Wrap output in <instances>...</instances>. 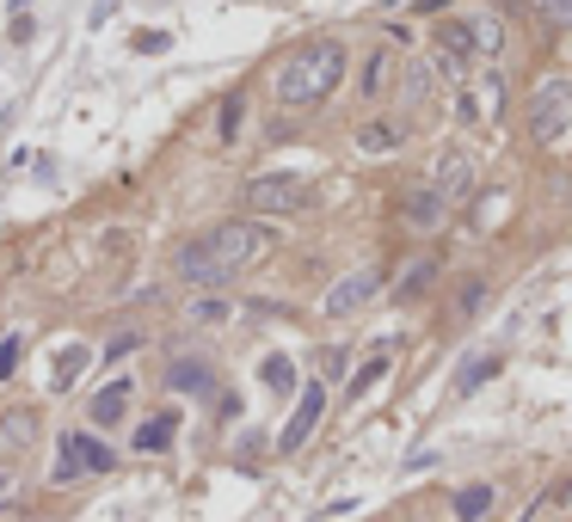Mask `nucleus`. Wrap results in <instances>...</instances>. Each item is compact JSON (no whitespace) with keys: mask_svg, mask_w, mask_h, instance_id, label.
I'll use <instances>...</instances> for the list:
<instances>
[{"mask_svg":"<svg viewBox=\"0 0 572 522\" xmlns=\"http://www.w3.org/2000/svg\"><path fill=\"white\" fill-rule=\"evenodd\" d=\"M339 80H344V43H333V38L302 43V50L277 68V99H284V105H321Z\"/></svg>","mask_w":572,"mask_h":522,"instance_id":"f257e3e1","label":"nucleus"},{"mask_svg":"<svg viewBox=\"0 0 572 522\" xmlns=\"http://www.w3.org/2000/svg\"><path fill=\"white\" fill-rule=\"evenodd\" d=\"M204 246H210L216 259L229 264L234 277H240L247 264L271 259V246H277V234H271L265 222H222V227H210V234H204Z\"/></svg>","mask_w":572,"mask_h":522,"instance_id":"f03ea898","label":"nucleus"},{"mask_svg":"<svg viewBox=\"0 0 572 522\" xmlns=\"http://www.w3.org/2000/svg\"><path fill=\"white\" fill-rule=\"evenodd\" d=\"M523 123H530L535 142H560V135L572 130V80H542L530 93V105H523Z\"/></svg>","mask_w":572,"mask_h":522,"instance_id":"7ed1b4c3","label":"nucleus"},{"mask_svg":"<svg viewBox=\"0 0 572 522\" xmlns=\"http://www.w3.org/2000/svg\"><path fill=\"white\" fill-rule=\"evenodd\" d=\"M112 467H117V455L99 443V436L68 430V436L56 443V467H50V480H56V485H75L80 473H112Z\"/></svg>","mask_w":572,"mask_h":522,"instance_id":"20e7f679","label":"nucleus"},{"mask_svg":"<svg viewBox=\"0 0 572 522\" xmlns=\"http://www.w3.org/2000/svg\"><path fill=\"white\" fill-rule=\"evenodd\" d=\"M302 204H308V185L296 172H259L247 185V209H259V216H296Z\"/></svg>","mask_w":572,"mask_h":522,"instance_id":"39448f33","label":"nucleus"},{"mask_svg":"<svg viewBox=\"0 0 572 522\" xmlns=\"http://www.w3.org/2000/svg\"><path fill=\"white\" fill-rule=\"evenodd\" d=\"M498 105H505V75H498V68H486L480 80H468V87H461L456 117H461V123H493Z\"/></svg>","mask_w":572,"mask_h":522,"instance_id":"423d86ee","label":"nucleus"},{"mask_svg":"<svg viewBox=\"0 0 572 522\" xmlns=\"http://www.w3.org/2000/svg\"><path fill=\"white\" fill-rule=\"evenodd\" d=\"M172 271H179V283H191V289H222V283H234V271L222 259H216L204 240H191L179 259H172Z\"/></svg>","mask_w":572,"mask_h":522,"instance_id":"0eeeda50","label":"nucleus"},{"mask_svg":"<svg viewBox=\"0 0 572 522\" xmlns=\"http://www.w3.org/2000/svg\"><path fill=\"white\" fill-rule=\"evenodd\" d=\"M321 412H326V381H308V388H302V400H296V412H289L284 436H277V448H284V455H296V448H302L308 436H314Z\"/></svg>","mask_w":572,"mask_h":522,"instance_id":"6e6552de","label":"nucleus"},{"mask_svg":"<svg viewBox=\"0 0 572 522\" xmlns=\"http://www.w3.org/2000/svg\"><path fill=\"white\" fill-rule=\"evenodd\" d=\"M381 289V271H351V277H339L333 289H326V314L333 319H351L358 308H369Z\"/></svg>","mask_w":572,"mask_h":522,"instance_id":"1a4fd4ad","label":"nucleus"},{"mask_svg":"<svg viewBox=\"0 0 572 522\" xmlns=\"http://www.w3.org/2000/svg\"><path fill=\"white\" fill-rule=\"evenodd\" d=\"M438 56H443V68H468V62H480L468 19H443L438 25Z\"/></svg>","mask_w":572,"mask_h":522,"instance_id":"9d476101","label":"nucleus"},{"mask_svg":"<svg viewBox=\"0 0 572 522\" xmlns=\"http://www.w3.org/2000/svg\"><path fill=\"white\" fill-rule=\"evenodd\" d=\"M443 204H450V197H443L438 185L406 191V197H401V209H406V222H413V227H438L443 222Z\"/></svg>","mask_w":572,"mask_h":522,"instance_id":"9b49d317","label":"nucleus"},{"mask_svg":"<svg viewBox=\"0 0 572 522\" xmlns=\"http://www.w3.org/2000/svg\"><path fill=\"white\" fill-rule=\"evenodd\" d=\"M130 381H112V388H99L93 393V406H87V418H93V425H105V430H112L117 425V418H123V412H130Z\"/></svg>","mask_w":572,"mask_h":522,"instance_id":"f8f14e48","label":"nucleus"},{"mask_svg":"<svg viewBox=\"0 0 572 522\" xmlns=\"http://www.w3.org/2000/svg\"><path fill=\"white\" fill-rule=\"evenodd\" d=\"M87 363H93V351H87V344H68V351L56 356V369H50V388L68 393V388L80 381V375H87Z\"/></svg>","mask_w":572,"mask_h":522,"instance_id":"ddd939ff","label":"nucleus"},{"mask_svg":"<svg viewBox=\"0 0 572 522\" xmlns=\"http://www.w3.org/2000/svg\"><path fill=\"white\" fill-rule=\"evenodd\" d=\"M216 375H210V363H197V356H179L167 369V388H179V393H204Z\"/></svg>","mask_w":572,"mask_h":522,"instance_id":"4468645a","label":"nucleus"},{"mask_svg":"<svg viewBox=\"0 0 572 522\" xmlns=\"http://www.w3.org/2000/svg\"><path fill=\"white\" fill-rule=\"evenodd\" d=\"M172 430H179V412H160V418H148V425L135 430V455H160V448L172 443Z\"/></svg>","mask_w":572,"mask_h":522,"instance_id":"2eb2a0df","label":"nucleus"},{"mask_svg":"<svg viewBox=\"0 0 572 522\" xmlns=\"http://www.w3.org/2000/svg\"><path fill=\"white\" fill-rule=\"evenodd\" d=\"M468 179H474V160H468V154H461V148H450V154H443V160H438V191H443V197H450V191H461V185H468Z\"/></svg>","mask_w":572,"mask_h":522,"instance_id":"dca6fc26","label":"nucleus"},{"mask_svg":"<svg viewBox=\"0 0 572 522\" xmlns=\"http://www.w3.org/2000/svg\"><path fill=\"white\" fill-rule=\"evenodd\" d=\"M406 105H425V99L438 93V68H431V62H406Z\"/></svg>","mask_w":572,"mask_h":522,"instance_id":"f3484780","label":"nucleus"},{"mask_svg":"<svg viewBox=\"0 0 572 522\" xmlns=\"http://www.w3.org/2000/svg\"><path fill=\"white\" fill-rule=\"evenodd\" d=\"M31 436H38V418H31V412H13V418L0 425V448H6V455L31 448Z\"/></svg>","mask_w":572,"mask_h":522,"instance_id":"a211bd4d","label":"nucleus"},{"mask_svg":"<svg viewBox=\"0 0 572 522\" xmlns=\"http://www.w3.org/2000/svg\"><path fill=\"white\" fill-rule=\"evenodd\" d=\"M486 510H493V485H461L456 492V517L461 522H486Z\"/></svg>","mask_w":572,"mask_h":522,"instance_id":"6ab92c4d","label":"nucleus"},{"mask_svg":"<svg viewBox=\"0 0 572 522\" xmlns=\"http://www.w3.org/2000/svg\"><path fill=\"white\" fill-rule=\"evenodd\" d=\"M498 375V356H480V363H461L456 369V393H474L480 381H493Z\"/></svg>","mask_w":572,"mask_h":522,"instance_id":"aec40b11","label":"nucleus"},{"mask_svg":"<svg viewBox=\"0 0 572 522\" xmlns=\"http://www.w3.org/2000/svg\"><path fill=\"white\" fill-rule=\"evenodd\" d=\"M401 142V130H388V123H363L358 130V148L363 154H381V148H394Z\"/></svg>","mask_w":572,"mask_h":522,"instance_id":"412c9836","label":"nucleus"},{"mask_svg":"<svg viewBox=\"0 0 572 522\" xmlns=\"http://www.w3.org/2000/svg\"><path fill=\"white\" fill-rule=\"evenodd\" d=\"M431 277H438V259L413 264V271H406V277H401V289H394V296H401V301H413V296H419V289H425V283H431Z\"/></svg>","mask_w":572,"mask_h":522,"instance_id":"4be33fe9","label":"nucleus"},{"mask_svg":"<svg viewBox=\"0 0 572 522\" xmlns=\"http://www.w3.org/2000/svg\"><path fill=\"white\" fill-rule=\"evenodd\" d=\"M381 375H388V356H369V363H363V369L351 375V400H363V393L376 388Z\"/></svg>","mask_w":572,"mask_h":522,"instance_id":"5701e85b","label":"nucleus"},{"mask_svg":"<svg viewBox=\"0 0 572 522\" xmlns=\"http://www.w3.org/2000/svg\"><path fill=\"white\" fill-rule=\"evenodd\" d=\"M265 388H277V393L296 388V369H289V356H265Z\"/></svg>","mask_w":572,"mask_h":522,"instance_id":"b1692460","label":"nucleus"},{"mask_svg":"<svg viewBox=\"0 0 572 522\" xmlns=\"http://www.w3.org/2000/svg\"><path fill=\"white\" fill-rule=\"evenodd\" d=\"M388 75H394V68H388V56H369V68H363V93L376 99L381 87H388Z\"/></svg>","mask_w":572,"mask_h":522,"instance_id":"393cba45","label":"nucleus"},{"mask_svg":"<svg viewBox=\"0 0 572 522\" xmlns=\"http://www.w3.org/2000/svg\"><path fill=\"white\" fill-rule=\"evenodd\" d=\"M20 351H25V338H20V332H6V338H0V381H6V375L20 369Z\"/></svg>","mask_w":572,"mask_h":522,"instance_id":"a878e982","label":"nucleus"},{"mask_svg":"<svg viewBox=\"0 0 572 522\" xmlns=\"http://www.w3.org/2000/svg\"><path fill=\"white\" fill-rule=\"evenodd\" d=\"M191 319H229V301L222 296H197L191 301Z\"/></svg>","mask_w":572,"mask_h":522,"instance_id":"bb28decb","label":"nucleus"},{"mask_svg":"<svg viewBox=\"0 0 572 522\" xmlns=\"http://www.w3.org/2000/svg\"><path fill=\"white\" fill-rule=\"evenodd\" d=\"M535 6H542L554 25H572V0H535Z\"/></svg>","mask_w":572,"mask_h":522,"instance_id":"cd10ccee","label":"nucleus"},{"mask_svg":"<svg viewBox=\"0 0 572 522\" xmlns=\"http://www.w3.org/2000/svg\"><path fill=\"white\" fill-rule=\"evenodd\" d=\"M240 112H247L240 99H229V105H222V135H234V130H240Z\"/></svg>","mask_w":572,"mask_h":522,"instance_id":"c85d7f7f","label":"nucleus"},{"mask_svg":"<svg viewBox=\"0 0 572 522\" xmlns=\"http://www.w3.org/2000/svg\"><path fill=\"white\" fill-rule=\"evenodd\" d=\"M480 301H486V283H468V289H461V314H474Z\"/></svg>","mask_w":572,"mask_h":522,"instance_id":"c756f323","label":"nucleus"},{"mask_svg":"<svg viewBox=\"0 0 572 522\" xmlns=\"http://www.w3.org/2000/svg\"><path fill=\"white\" fill-rule=\"evenodd\" d=\"M321 375H326V381H333V375H344V351H326L321 356Z\"/></svg>","mask_w":572,"mask_h":522,"instance_id":"7c9ffc66","label":"nucleus"},{"mask_svg":"<svg viewBox=\"0 0 572 522\" xmlns=\"http://www.w3.org/2000/svg\"><path fill=\"white\" fill-rule=\"evenodd\" d=\"M112 13H117V0H93V13H87V19H93V25H105Z\"/></svg>","mask_w":572,"mask_h":522,"instance_id":"2f4dec72","label":"nucleus"},{"mask_svg":"<svg viewBox=\"0 0 572 522\" xmlns=\"http://www.w3.org/2000/svg\"><path fill=\"white\" fill-rule=\"evenodd\" d=\"M13 492H20V480H13V473H0V510L13 504Z\"/></svg>","mask_w":572,"mask_h":522,"instance_id":"473e14b6","label":"nucleus"}]
</instances>
